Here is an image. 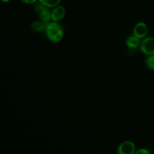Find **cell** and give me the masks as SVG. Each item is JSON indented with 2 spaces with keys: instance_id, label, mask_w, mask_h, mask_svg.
I'll return each mask as SVG.
<instances>
[{
  "instance_id": "obj_13",
  "label": "cell",
  "mask_w": 154,
  "mask_h": 154,
  "mask_svg": "<svg viewBox=\"0 0 154 154\" xmlns=\"http://www.w3.org/2000/svg\"><path fill=\"white\" fill-rule=\"evenodd\" d=\"M2 2H5V3H8V2H11V0H1Z\"/></svg>"
},
{
  "instance_id": "obj_6",
  "label": "cell",
  "mask_w": 154,
  "mask_h": 154,
  "mask_svg": "<svg viewBox=\"0 0 154 154\" xmlns=\"http://www.w3.org/2000/svg\"><path fill=\"white\" fill-rule=\"evenodd\" d=\"M66 8L61 5L56 6L51 11V21L60 22L66 16Z\"/></svg>"
},
{
  "instance_id": "obj_3",
  "label": "cell",
  "mask_w": 154,
  "mask_h": 154,
  "mask_svg": "<svg viewBox=\"0 0 154 154\" xmlns=\"http://www.w3.org/2000/svg\"><path fill=\"white\" fill-rule=\"evenodd\" d=\"M139 49L147 56L154 54V37H145L141 39Z\"/></svg>"
},
{
  "instance_id": "obj_5",
  "label": "cell",
  "mask_w": 154,
  "mask_h": 154,
  "mask_svg": "<svg viewBox=\"0 0 154 154\" xmlns=\"http://www.w3.org/2000/svg\"><path fill=\"white\" fill-rule=\"evenodd\" d=\"M132 33H133L134 35H135L141 40V39L147 37V33H148V27L145 23L139 22L134 26Z\"/></svg>"
},
{
  "instance_id": "obj_10",
  "label": "cell",
  "mask_w": 154,
  "mask_h": 154,
  "mask_svg": "<svg viewBox=\"0 0 154 154\" xmlns=\"http://www.w3.org/2000/svg\"><path fill=\"white\" fill-rule=\"evenodd\" d=\"M145 65L147 69L154 71V54L147 56L145 60Z\"/></svg>"
},
{
  "instance_id": "obj_11",
  "label": "cell",
  "mask_w": 154,
  "mask_h": 154,
  "mask_svg": "<svg viewBox=\"0 0 154 154\" xmlns=\"http://www.w3.org/2000/svg\"><path fill=\"white\" fill-rule=\"evenodd\" d=\"M150 151L146 148H140L138 150H136L135 154H150Z\"/></svg>"
},
{
  "instance_id": "obj_7",
  "label": "cell",
  "mask_w": 154,
  "mask_h": 154,
  "mask_svg": "<svg viewBox=\"0 0 154 154\" xmlns=\"http://www.w3.org/2000/svg\"><path fill=\"white\" fill-rule=\"evenodd\" d=\"M126 44L128 48H131V49H136V48H139L140 44H141V39L132 34V35H129L126 38Z\"/></svg>"
},
{
  "instance_id": "obj_8",
  "label": "cell",
  "mask_w": 154,
  "mask_h": 154,
  "mask_svg": "<svg viewBox=\"0 0 154 154\" xmlns=\"http://www.w3.org/2000/svg\"><path fill=\"white\" fill-rule=\"evenodd\" d=\"M46 25L47 23H45L43 21L39 20L33 21L31 23V25H30V26H31L32 29L33 31L36 32H41L45 31Z\"/></svg>"
},
{
  "instance_id": "obj_12",
  "label": "cell",
  "mask_w": 154,
  "mask_h": 154,
  "mask_svg": "<svg viewBox=\"0 0 154 154\" xmlns=\"http://www.w3.org/2000/svg\"><path fill=\"white\" fill-rule=\"evenodd\" d=\"M20 1L26 5H35L38 2V0H20Z\"/></svg>"
},
{
  "instance_id": "obj_2",
  "label": "cell",
  "mask_w": 154,
  "mask_h": 154,
  "mask_svg": "<svg viewBox=\"0 0 154 154\" xmlns=\"http://www.w3.org/2000/svg\"><path fill=\"white\" fill-rule=\"evenodd\" d=\"M35 11L38 16L39 20L43 21L45 23H48L51 21V11L49 10V8L46 7L40 2H36L34 5Z\"/></svg>"
},
{
  "instance_id": "obj_1",
  "label": "cell",
  "mask_w": 154,
  "mask_h": 154,
  "mask_svg": "<svg viewBox=\"0 0 154 154\" xmlns=\"http://www.w3.org/2000/svg\"><path fill=\"white\" fill-rule=\"evenodd\" d=\"M45 32L48 40L53 43L60 42L64 36V30L59 22L51 21L47 23Z\"/></svg>"
},
{
  "instance_id": "obj_9",
  "label": "cell",
  "mask_w": 154,
  "mask_h": 154,
  "mask_svg": "<svg viewBox=\"0 0 154 154\" xmlns=\"http://www.w3.org/2000/svg\"><path fill=\"white\" fill-rule=\"evenodd\" d=\"M62 0H38V2L44 5L49 8H54L61 3Z\"/></svg>"
},
{
  "instance_id": "obj_4",
  "label": "cell",
  "mask_w": 154,
  "mask_h": 154,
  "mask_svg": "<svg viewBox=\"0 0 154 154\" xmlns=\"http://www.w3.org/2000/svg\"><path fill=\"white\" fill-rule=\"evenodd\" d=\"M136 152V147L134 142L131 141H126L122 142L117 148L119 154H134Z\"/></svg>"
}]
</instances>
